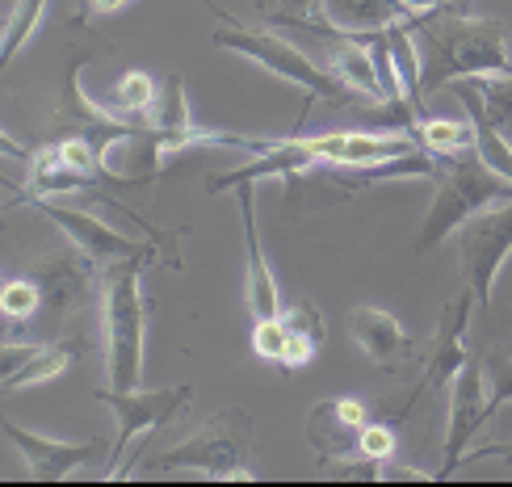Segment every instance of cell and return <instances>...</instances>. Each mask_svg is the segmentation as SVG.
Masks as SVG:
<instances>
[{
    "label": "cell",
    "instance_id": "6da1fadb",
    "mask_svg": "<svg viewBox=\"0 0 512 487\" xmlns=\"http://www.w3.org/2000/svg\"><path fill=\"white\" fill-rule=\"evenodd\" d=\"M412 34L424 63L420 97H429L441 84H454L462 76H512L508 38L500 21L441 9L433 17L412 21Z\"/></svg>",
    "mask_w": 512,
    "mask_h": 487
},
{
    "label": "cell",
    "instance_id": "7a4b0ae2",
    "mask_svg": "<svg viewBox=\"0 0 512 487\" xmlns=\"http://www.w3.org/2000/svg\"><path fill=\"white\" fill-rule=\"evenodd\" d=\"M156 257V252H147ZM147 257H122L97 269L101 286V332H105V370L110 387L135 391L143 378V341H147V299H143V265Z\"/></svg>",
    "mask_w": 512,
    "mask_h": 487
},
{
    "label": "cell",
    "instance_id": "3957f363",
    "mask_svg": "<svg viewBox=\"0 0 512 487\" xmlns=\"http://www.w3.org/2000/svg\"><path fill=\"white\" fill-rule=\"evenodd\" d=\"M437 160H441V168H437V194H433V206H429V215H424L420 236L412 244L416 252L441 248L450 236H458L462 223H471L479 210L512 198V181L500 177L496 168H487L475 147H471V152L437 156Z\"/></svg>",
    "mask_w": 512,
    "mask_h": 487
},
{
    "label": "cell",
    "instance_id": "277c9868",
    "mask_svg": "<svg viewBox=\"0 0 512 487\" xmlns=\"http://www.w3.org/2000/svg\"><path fill=\"white\" fill-rule=\"evenodd\" d=\"M256 446H252V425L244 412H219L215 420L173 446L168 454L147 462L152 475H181V471H194L206 479H219V483H248L256 479Z\"/></svg>",
    "mask_w": 512,
    "mask_h": 487
},
{
    "label": "cell",
    "instance_id": "5b68a950",
    "mask_svg": "<svg viewBox=\"0 0 512 487\" xmlns=\"http://www.w3.org/2000/svg\"><path fill=\"white\" fill-rule=\"evenodd\" d=\"M215 47L236 51L240 59L265 68L269 76L294 84V89H303L307 101H324V105H349L353 101V93L345 89V84H340L328 68H319L315 59H307L282 34H269V30H215Z\"/></svg>",
    "mask_w": 512,
    "mask_h": 487
},
{
    "label": "cell",
    "instance_id": "8992f818",
    "mask_svg": "<svg viewBox=\"0 0 512 487\" xmlns=\"http://www.w3.org/2000/svg\"><path fill=\"white\" fill-rule=\"evenodd\" d=\"M458 269H462V286L475 294L479 307L492 303L496 278L512 252V198L479 210L471 223H462L458 231Z\"/></svg>",
    "mask_w": 512,
    "mask_h": 487
},
{
    "label": "cell",
    "instance_id": "52a82bcc",
    "mask_svg": "<svg viewBox=\"0 0 512 487\" xmlns=\"http://www.w3.org/2000/svg\"><path fill=\"white\" fill-rule=\"evenodd\" d=\"M97 404H105L114 412V425H118V437L110 446V458L118 467V458L131 450V441L143 437V433H156L173 420L189 399H194V387L189 383H177V387H160V391H122V387H105V391H93ZM110 467V471H114Z\"/></svg>",
    "mask_w": 512,
    "mask_h": 487
},
{
    "label": "cell",
    "instance_id": "ba28073f",
    "mask_svg": "<svg viewBox=\"0 0 512 487\" xmlns=\"http://www.w3.org/2000/svg\"><path fill=\"white\" fill-rule=\"evenodd\" d=\"M366 425H370V412L357 395H332V399H319L307 412L303 437L315 450V458L332 467V462L361 458V429Z\"/></svg>",
    "mask_w": 512,
    "mask_h": 487
},
{
    "label": "cell",
    "instance_id": "9c48e42d",
    "mask_svg": "<svg viewBox=\"0 0 512 487\" xmlns=\"http://www.w3.org/2000/svg\"><path fill=\"white\" fill-rule=\"evenodd\" d=\"M483 362H466L462 374L450 383V429H445V446H441V471L437 479H454V471L466 462V450L475 446L479 429L487 425V395H483Z\"/></svg>",
    "mask_w": 512,
    "mask_h": 487
},
{
    "label": "cell",
    "instance_id": "30bf717a",
    "mask_svg": "<svg viewBox=\"0 0 512 487\" xmlns=\"http://www.w3.org/2000/svg\"><path fill=\"white\" fill-rule=\"evenodd\" d=\"M475 307H479V299H475V294L466 290V286L441 307L437 336H433V345H429V370H424L416 395L408 399V404H403V416L412 412V404H416L424 391H450V383L462 374V366L471 362V357H466V324H471V311H475Z\"/></svg>",
    "mask_w": 512,
    "mask_h": 487
},
{
    "label": "cell",
    "instance_id": "8fae6325",
    "mask_svg": "<svg viewBox=\"0 0 512 487\" xmlns=\"http://www.w3.org/2000/svg\"><path fill=\"white\" fill-rule=\"evenodd\" d=\"M42 215H47L63 236L72 240V248L76 252H84L97 269L101 265H110V261H122V257H147V252H156L152 244H143V240H131V236H122L118 227H110V223H101V219H93L89 210H76V206H59V202H34Z\"/></svg>",
    "mask_w": 512,
    "mask_h": 487
},
{
    "label": "cell",
    "instance_id": "7c38bea8",
    "mask_svg": "<svg viewBox=\"0 0 512 487\" xmlns=\"http://www.w3.org/2000/svg\"><path fill=\"white\" fill-rule=\"evenodd\" d=\"M5 437H9V446H17L21 458H26L30 479H42V483H55V479H63V475H72L80 462H89L93 454L105 450L101 437H89V441H59V437L30 433L26 425H17V420H5Z\"/></svg>",
    "mask_w": 512,
    "mask_h": 487
},
{
    "label": "cell",
    "instance_id": "4fadbf2b",
    "mask_svg": "<svg viewBox=\"0 0 512 487\" xmlns=\"http://www.w3.org/2000/svg\"><path fill=\"white\" fill-rule=\"evenodd\" d=\"M236 202H240V223H244V252H248V315L252 320H269V315H282V290H277V278L265 261V244H261V231H256V210H252V185L236 189Z\"/></svg>",
    "mask_w": 512,
    "mask_h": 487
},
{
    "label": "cell",
    "instance_id": "5bb4252c",
    "mask_svg": "<svg viewBox=\"0 0 512 487\" xmlns=\"http://www.w3.org/2000/svg\"><path fill=\"white\" fill-rule=\"evenodd\" d=\"M349 336H353V345L382 370H399L412 357L408 332H403V324L382 307H370V303L353 307L349 311Z\"/></svg>",
    "mask_w": 512,
    "mask_h": 487
},
{
    "label": "cell",
    "instance_id": "9a60e30c",
    "mask_svg": "<svg viewBox=\"0 0 512 487\" xmlns=\"http://www.w3.org/2000/svg\"><path fill=\"white\" fill-rule=\"evenodd\" d=\"M76 345L63 341V345H13L5 341L0 349V378H5V391L13 387H38V383H51L68 370Z\"/></svg>",
    "mask_w": 512,
    "mask_h": 487
},
{
    "label": "cell",
    "instance_id": "2e32d148",
    "mask_svg": "<svg viewBox=\"0 0 512 487\" xmlns=\"http://www.w3.org/2000/svg\"><path fill=\"white\" fill-rule=\"evenodd\" d=\"M454 97L462 101L466 118H471V126H475V152H479V160L487 168H496L500 177L512 181V143L504 139V131H500V122L492 118V110H487V101L479 93V80L475 76L454 80Z\"/></svg>",
    "mask_w": 512,
    "mask_h": 487
},
{
    "label": "cell",
    "instance_id": "e0dca14e",
    "mask_svg": "<svg viewBox=\"0 0 512 487\" xmlns=\"http://www.w3.org/2000/svg\"><path fill=\"white\" fill-rule=\"evenodd\" d=\"M324 68L345 84L349 93L357 97H366L374 105H387V93H382V80H378V68H374V55L370 47L361 42L357 34H345V38H336V47L328 51V63Z\"/></svg>",
    "mask_w": 512,
    "mask_h": 487
},
{
    "label": "cell",
    "instance_id": "ac0fdd59",
    "mask_svg": "<svg viewBox=\"0 0 512 487\" xmlns=\"http://www.w3.org/2000/svg\"><path fill=\"white\" fill-rule=\"evenodd\" d=\"M286 320V357L282 370H303L315 349L324 345V315H319L311 303H294L290 311H282Z\"/></svg>",
    "mask_w": 512,
    "mask_h": 487
},
{
    "label": "cell",
    "instance_id": "d6986e66",
    "mask_svg": "<svg viewBox=\"0 0 512 487\" xmlns=\"http://www.w3.org/2000/svg\"><path fill=\"white\" fill-rule=\"evenodd\" d=\"M324 13L345 34L387 30V26H395V21H403V5H399V0H324Z\"/></svg>",
    "mask_w": 512,
    "mask_h": 487
},
{
    "label": "cell",
    "instance_id": "ffe728a7",
    "mask_svg": "<svg viewBox=\"0 0 512 487\" xmlns=\"http://www.w3.org/2000/svg\"><path fill=\"white\" fill-rule=\"evenodd\" d=\"M269 21L277 26H298L307 34H324V38H345V30L324 13V0H252Z\"/></svg>",
    "mask_w": 512,
    "mask_h": 487
},
{
    "label": "cell",
    "instance_id": "44dd1931",
    "mask_svg": "<svg viewBox=\"0 0 512 487\" xmlns=\"http://www.w3.org/2000/svg\"><path fill=\"white\" fill-rule=\"evenodd\" d=\"M412 135L420 139V147H429L433 156H454V152H471L475 147V126L471 118L466 122H454V118H429L420 114Z\"/></svg>",
    "mask_w": 512,
    "mask_h": 487
},
{
    "label": "cell",
    "instance_id": "7402d4cb",
    "mask_svg": "<svg viewBox=\"0 0 512 487\" xmlns=\"http://www.w3.org/2000/svg\"><path fill=\"white\" fill-rule=\"evenodd\" d=\"M156 97H160V84L147 76V72H126L122 80H118V93H114V105H105V110H114V114H122V118H152L147 110L156 105Z\"/></svg>",
    "mask_w": 512,
    "mask_h": 487
},
{
    "label": "cell",
    "instance_id": "603a6c76",
    "mask_svg": "<svg viewBox=\"0 0 512 487\" xmlns=\"http://www.w3.org/2000/svg\"><path fill=\"white\" fill-rule=\"evenodd\" d=\"M42 13H47V0H17L13 13H9V21H5V38H0V59L13 63V55L26 47L30 34L38 30Z\"/></svg>",
    "mask_w": 512,
    "mask_h": 487
},
{
    "label": "cell",
    "instance_id": "cb8c5ba5",
    "mask_svg": "<svg viewBox=\"0 0 512 487\" xmlns=\"http://www.w3.org/2000/svg\"><path fill=\"white\" fill-rule=\"evenodd\" d=\"M42 303H47V294H42L38 278H5V286H0V311H5L9 320H17V324L34 320V311Z\"/></svg>",
    "mask_w": 512,
    "mask_h": 487
},
{
    "label": "cell",
    "instance_id": "d4e9b609",
    "mask_svg": "<svg viewBox=\"0 0 512 487\" xmlns=\"http://www.w3.org/2000/svg\"><path fill=\"white\" fill-rule=\"evenodd\" d=\"M483 370L492 378V395H487V416H496L500 408L512 404V353L504 349H487L483 353Z\"/></svg>",
    "mask_w": 512,
    "mask_h": 487
},
{
    "label": "cell",
    "instance_id": "484cf974",
    "mask_svg": "<svg viewBox=\"0 0 512 487\" xmlns=\"http://www.w3.org/2000/svg\"><path fill=\"white\" fill-rule=\"evenodd\" d=\"M252 353L269 366H282V357H286V320L282 315L252 320Z\"/></svg>",
    "mask_w": 512,
    "mask_h": 487
},
{
    "label": "cell",
    "instance_id": "4316f807",
    "mask_svg": "<svg viewBox=\"0 0 512 487\" xmlns=\"http://www.w3.org/2000/svg\"><path fill=\"white\" fill-rule=\"evenodd\" d=\"M361 454H366L370 462H391L395 458V429L391 425H370L361 429Z\"/></svg>",
    "mask_w": 512,
    "mask_h": 487
},
{
    "label": "cell",
    "instance_id": "83f0119b",
    "mask_svg": "<svg viewBox=\"0 0 512 487\" xmlns=\"http://www.w3.org/2000/svg\"><path fill=\"white\" fill-rule=\"evenodd\" d=\"M483 458H504V462H512V446H471V450H466V462H483Z\"/></svg>",
    "mask_w": 512,
    "mask_h": 487
},
{
    "label": "cell",
    "instance_id": "f1b7e54d",
    "mask_svg": "<svg viewBox=\"0 0 512 487\" xmlns=\"http://www.w3.org/2000/svg\"><path fill=\"white\" fill-rule=\"evenodd\" d=\"M118 5H126V0H93V9H97V13H114Z\"/></svg>",
    "mask_w": 512,
    "mask_h": 487
}]
</instances>
